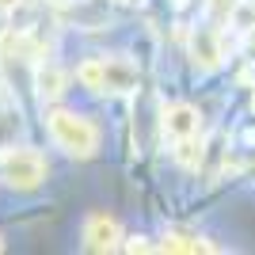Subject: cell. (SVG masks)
<instances>
[{
    "label": "cell",
    "instance_id": "obj_1",
    "mask_svg": "<svg viewBox=\"0 0 255 255\" xmlns=\"http://www.w3.org/2000/svg\"><path fill=\"white\" fill-rule=\"evenodd\" d=\"M50 122V137L57 149H65L69 156H92L99 149V129L96 122H88L84 115H73V111H50L46 115Z\"/></svg>",
    "mask_w": 255,
    "mask_h": 255
},
{
    "label": "cell",
    "instance_id": "obj_2",
    "mask_svg": "<svg viewBox=\"0 0 255 255\" xmlns=\"http://www.w3.org/2000/svg\"><path fill=\"white\" fill-rule=\"evenodd\" d=\"M0 179L11 191H38L46 183V160L34 149H8L0 152Z\"/></svg>",
    "mask_w": 255,
    "mask_h": 255
},
{
    "label": "cell",
    "instance_id": "obj_3",
    "mask_svg": "<svg viewBox=\"0 0 255 255\" xmlns=\"http://www.w3.org/2000/svg\"><path fill=\"white\" fill-rule=\"evenodd\" d=\"M76 76H80L88 88H96V92H129V88L137 84V73H133L126 61H107V57L84 61Z\"/></svg>",
    "mask_w": 255,
    "mask_h": 255
},
{
    "label": "cell",
    "instance_id": "obj_4",
    "mask_svg": "<svg viewBox=\"0 0 255 255\" xmlns=\"http://www.w3.org/2000/svg\"><path fill=\"white\" fill-rule=\"evenodd\" d=\"M84 248L88 252H115L118 248V225L107 213H92L84 221Z\"/></svg>",
    "mask_w": 255,
    "mask_h": 255
},
{
    "label": "cell",
    "instance_id": "obj_5",
    "mask_svg": "<svg viewBox=\"0 0 255 255\" xmlns=\"http://www.w3.org/2000/svg\"><path fill=\"white\" fill-rule=\"evenodd\" d=\"M164 126H168V133H171L175 141H191L194 133H198V115H194L191 107H175Z\"/></svg>",
    "mask_w": 255,
    "mask_h": 255
},
{
    "label": "cell",
    "instance_id": "obj_6",
    "mask_svg": "<svg viewBox=\"0 0 255 255\" xmlns=\"http://www.w3.org/2000/svg\"><path fill=\"white\" fill-rule=\"evenodd\" d=\"M164 248H168V252H210V244L194 240V236H168Z\"/></svg>",
    "mask_w": 255,
    "mask_h": 255
},
{
    "label": "cell",
    "instance_id": "obj_7",
    "mask_svg": "<svg viewBox=\"0 0 255 255\" xmlns=\"http://www.w3.org/2000/svg\"><path fill=\"white\" fill-rule=\"evenodd\" d=\"M15 4H19V0H0V8L8 11V8H15Z\"/></svg>",
    "mask_w": 255,
    "mask_h": 255
}]
</instances>
